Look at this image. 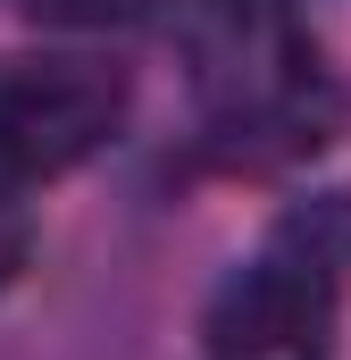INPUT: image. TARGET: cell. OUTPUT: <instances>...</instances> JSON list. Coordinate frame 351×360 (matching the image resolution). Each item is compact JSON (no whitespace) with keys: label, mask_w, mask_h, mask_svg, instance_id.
<instances>
[{"label":"cell","mask_w":351,"mask_h":360,"mask_svg":"<svg viewBox=\"0 0 351 360\" xmlns=\"http://www.w3.org/2000/svg\"><path fill=\"white\" fill-rule=\"evenodd\" d=\"M184 59L218 134L251 151L318 143V59L293 25V0H184Z\"/></svg>","instance_id":"obj_1"},{"label":"cell","mask_w":351,"mask_h":360,"mask_svg":"<svg viewBox=\"0 0 351 360\" xmlns=\"http://www.w3.org/2000/svg\"><path fill=\"white\" fill-rule=\"evenodd\" d=\"M143 0H25V17L42 25H67V34H92V25H126Z\"/></svg>","instance_id":"obj_5"},{"label":"cell","mask_w":351,"mask_h":360,"mask_svg":"<svg viewBox=\"0 0 351 360\" xmlns=\"http://www.w3.org/2000/svg\"><path fill=\"white\" fill-rule=\"evenodd\" d=\"M126 126V68L109 59H8L0 68V176H67Z\"/></svg>","instance_id":"obj_3"},{"label":"cell","mask_w":351,"mask_h":360,"mask_svg":"<svg viewBox=\"0 0 351 360\" xmlns=\"http://www.w3.org/2000/svg\"><path fill=\"white\" fill-rule=\"evenodd\" d=\"M25 260H34V210L17 201V184L0 176V293L25 276Z\"/></svg>","instance_id":"obj_4"},{"label":"cell","mask_w":351,"mask_h":360,"mask_svg":"<svg viewBox=\"0 0 351 360\" xmlns=\"http://www.w3.org/2000/svg\"><path fill=\"white\" fill-rule=\"evenodd\" d=\"M351 269V193L293 210L209 310V360H326Z\"/></svg>","instance_id":"obj_2"}]
</instances>
